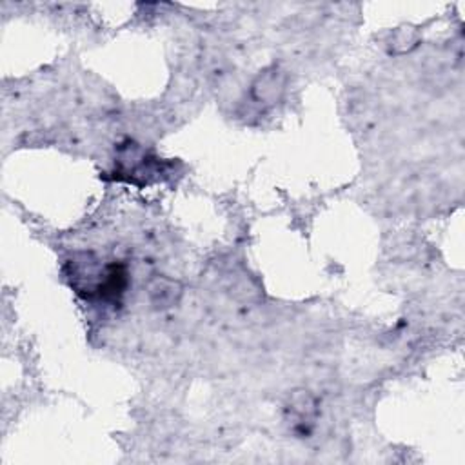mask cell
Returning a JSON list of instances; mask_svg holds the SVG:
<instances>
[{"label":"cell","instance_id":"cell-1","mask_svg":"<svg viewBox=\"0 0 465 465\" xmlns=\"http://www.w3.org/2000/svg\"><path fill=\"white\" fill-rule=\"evenodd\" d=\"M71 285L85 298L118 302L127 287V269L116 262L102 265L85 254L84 260H71Z\"/></svg>","mask_w":465,"mask_h":465}]
</instances>
